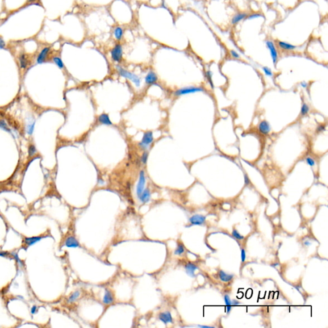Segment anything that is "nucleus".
Segmentation results:
<instances>
[{
    "instance_id": "f257e3e1",
    "label": "nucleus",
    "mask_w": 328,
    "mask_h": 328,
    "mask_svg": "<svg viewBox=\"0 0 328 328\" xmlns=\"http://www.w3.org/2000/svg\"><path fill=\"white\" fill-rule=\"evenodd\" d=\"M117 71H118L120 76H123V77H124V78H127L129 80L131 81V82L135 85V86H137V87L140 86V79L139 78V77L138 76L132 73V72H129L126 70H125L124 69H123V67H121L120 66H117Z\"/></svg>"
},
{
    "instance_id": "f03ea898",
    "label": "nucleus",
    "mask_w": 328,
    "mask_h": 328,
    "mask_svg": "<svg viewBox=\"0 0 328 328\" xmlns=\"http://www.w3.org/2000/svg\"><path fill=\"white\" fill-rule=\"evenodd\" d=\"M203 91H205V89L201 87H187L178 89L175 92V95L176 96H180Z\"/></svg>"
},
{
    "instance_id": "7ed1b4c3",
    "label": "nucleus",
    "mask_w": 328,
    "mask_h": 328,
    "mask_svg": "<svg viewBox=\"0 0 328 328\" xmlns=\"http://www.w3.org/2000/svg\"><path fill=\"white\" fill-rule=\"evenodd\" d=\"M153 140H154V137H153V134L152 131H149L145 132L142 139L141 142L139 144V147L141 149H144V150H146V149L149 148V145L153 142Z\"/></svg>"
},
{
    "instance_id": "20e7f679",
    "label": "nucleus",
    "mask_w": 328,
    "mask_h": 328,
    "mask_svg": "<svg viewBox=\"0 0 328 328\" xmlns=\"http://www.w3.org/2000/svg\"><path fill=\"white\" fill-rule=\"evenodd\" d=\"M111 56L114 62H120L123 58V47L119 44H117L111 51Z\"/></svg>"
},
{
    "instance_id": "39448f33",
    "label": "nucleus",
    "mask_w": 328,
    "mask_h": 328,
    "mask_svg": "<svg viewBox=\"0 0 328 328\" xmlns=\"http://www.w3.org/2000/svg\"><path fill=\"white\" fill-rule=\"evenodd\" d=\"M265 44H266L267 47L268 48V50H269L273 64L274 65H276L278 60V53L276 46H275L274 43L272 41H271V40H266Z\"/></svg>"
},
{
    "instance_id": "423d86ee",
    "label": "nucleus",
    "mask_w": 328,
    "mask_h": 328,
    "mask_svg": "<svg viewBox=\"0 0 328 328\" xmlns=\"http://www.w3.org/2000/svg\"><path fill=\"white\" fill-rule=\"evenodd\" d=\"M145 173L144 171H141L140 172L139 179L138 183H137V190H136L137 195L138 197L140 196V194L144 191V187H145Z\"/></svg>"
},
{
    "instance_id": "0eeeda50",
    "label": "nucleus",
    "mask_w": 328,
    "mask_h": 328,
    "mask_svg": "<svg viewBox=\"0 0 328 328\" xmlns=\"http://www.w3.org/2000/svg\"><path fill=\"white\" fill-rule=\"evenodd\" d=\"M206 217L202 215H194L189 218V222L191 226H201L206 221Z\"/></svg>"
},
{
    "instance_id": "6e6552de",
    "label": "nucleus",
    "mask_w": 328,
    "mask_h": 328,
    "mask_svg": "<svg viewBox=\"0 0 328 328\" xmlns=\"http://www.w3.org/2000/svg\"><path fill=\"white\" fill-rule=\"evenodd\" d=\"M50 51H51V48L50 47H44L43 49L40 51L37 56V63L38 64H42L44 62H45Z\"/></svg>"
},
{
    "instance_id": "1a4fd4ad",
    "label": "nucleus",
    "mask_w": 328,
    "mask_h": 328,
    "mask_svg": "<svg viewBox=\"0 0 328 328\" xmlns=\"http://www.w3.org/2000/svg\"><path fill=\"white\" fill-rule=\"evenodd\" d=\"M159 319L165 325L170 323H173L172 315L169 311H164V312L160 313L159 315Z\"/></svg>"
},
{
    "instance_id": "9d476101",
    "label": "nucleus",
    "mask_w": 328,
    "mask_h": 328,
    "mask_svg": "<svg viewBox=\"0 0 328 328\" xmlns=\"http://www.w3.org/2000/svg\"><path fill=\"white\" fill-rule=\"evenodd\" d=\"M258 130L264 135H268L271 131V127L268 121L264 120L258 125Z\"/></svg>"
},
{
    "instance_id": "9b49d317",
    "label": "nucleus",
    "mask_w": 328,
    "mask_h": 328,
    "mask_svg": "<svg viewBox=\"0 0 328 328\" xmlns=\"http://www.w3.org/2000/svg\"><path fill=\"white\" fill-rule=\"evenodd\" d=\"M65 246L67 247V248H79L80 246V244L79 242L76 238L73 236H69L68 237L66 240H65Z\"/></svg>"
},
{
    "instance_id": "f8f14e48",
    "label": "nucleus",
    "mask_w": 328,
    "mask_h": 328,
    "mask_svg": "<svg viewBox=\"0 0 328 328\" xmlns=\"http://www.w3.org/2000/svg\"><path fill=\"white\" fill-rule=\"evenodd\" d=\"M114 301V295L113 294L112 291L108 290L106 289L104 291V295L103 298V302L104 305H110V304L113 303Z\"/></svg>"
},
{
    "instance_id": "ddd939ff",
    "label": "nucleus",
    "mask_w": 328,
    "mask_h": 328,
    "mask_svg": "<svg viewBox=\"0 0 328 328\" xmlns=\"http://www.w3.org/2000/svg\"><path fill=\"white\" fill-rule=\"evenodd\" d=\"M44 238V236H37L32 237H26L23 240L24 244L27 247H30L39 242Z\"/></svg>"
},
{
    "instance_id": "4468645a",
    "label": "nucleus",
    "mask_w": 328,
    "mask_h": 328,
    "mask_svg": "<svg viewBox=\"0 0 328 328\" xmlns=\"http://www.w3.org/2000/svg\"><path fill=\"white\" fill-rule=\"evenodd\" d=\"M185 268L186 270V272L189 276L194 278L195 277V271L198 269L196 265L192 264L191 262H188L185 265Z\"/></svg>"
},
{
    "instance_id": "2eb2a0df",
    "label": "nucleus",
    "mask_w": 328,
    "mask_h": 328,
    "mask_svg": "<svg viewBox=\"0 0 328 328\" xmlns=\"http://www.w3.org/2000/svg\"><path fill=\"white\" fill-rule=\"evenodd\" d=\"M278 46L281 50L285 51H294L297 48L296 46L293 45V44H290L289 42L281 41V40L278 41Z\"/></svg>"
},
{
    "instance_id": "dca6fc26",
    "label": "nucleus",
    "mask_w": 328,
    "mask_h": 328,
    "mask_svg": "<svg viewBox=\"0 0 328 328\" xmlns=\"http://www.w3.org/2000/svg\"><path fill=\"white\" fill-rule=\"evenodd\" d=\"M151 198V192L149 188L144 189V191L140 194V196L139 197V199L140 201V202L142 203L145 204L147 203L150 200Z\"/></svg>"
},
{
    "instance_id": "f3484780",
    "label": "nucleus",
    "mask_w": 328,
    "mask_h": 328,
    "mask_svg": "<svg viewBox=\"0 0 328 328\" xmlns=\"http://www.w3.org/2000/svg\"><path fill=\"white\" fill-rule=\"evenodd\" d=\"M248 14L247 13H245V12H240V13H238L237 14L234 15L232 19V24L233 25H236V24L238 23L239 22H240L241 21H243V20H244L245 19L247 18V17H248Z\"/></svg>"
},
{
    "instance_id": "a211bd4d",
    "label": "nucleus",
    "mask_w": 328,
    "mask_h": 328,
    "mask_svg": "<svg viewBox=\"0 0 328 328\" xmlns=\"http://www.w3.org/2000/svg\"><path fill=\"white\" fill-rule=\"evenodd\" d=\"M19 61L21 68L25 69L29 65V60H28V56L25 53H21L19 56Z\"/></svg>"
},
{
    "instance_id": "6ab92c4d",
    "label": "nucleus",
    "mask_w": 328,
    "mask_h": 328,
    "mask_svg": "<svg viewBox=\"0 0 328 328\" xmlns=\"http://www.w3.org/2000/svg\"><path fill=\"white\" fill-rule=\"evenodd\" d=\"M158 80V77L155 72L153 71L149 72L145 78V82L148 85H152L155 83Z\"/></svg>"
},
{
    "instance_id": "aec40b11",
    "label": "nucleus",
    "mask_w": 328,
    "mask_h": 328,
    "mask_svg": "<svg viewBox=\"0 0 328 328\" xmlns=\"http://www.w3.org/2000/svg\"><path fill=\"white\" fill-rule=\"evenodd\" d=\"M218 277L223 282H229L232 281L234 276L233 274L226 273L224 271L221 270L218 272Z\"/></svg>"
},
{
    "instance_id": "412c9836",
    "label": "nucleus",
    "mask_w": 328,
    "mask_h": 328,
    "mask_svg": "<svg viewBox=\"0 0 328 328\" xmlns=\"http://www.w3.org/2000/svg\"><path fill=\"white\" fill-rule=\"evenodd\" d=\"M98 121L100 123L104 125H107V126H110L112 124V123L109 118V116L107 114H101L98 117Z\"/></svg>"
},
{
    "instance_id": "4be33fe9",
    "label": "nucleus",
    "mask_w": 328,
    "mask_h": 328,
    "mask_svg": "<svg viewBox=\"0 0 328 328\" xmlns=\"http://www.w3.org/2000/svg\"><path fill=\"white\" fill-rule=\"evenodd\" d=\"M81 292L79 290H76L74 292H72L69 296L67 299V302L68 303H73L77 301V299L79 298L80 296Z\"/></svg>"
},
{
    "instance_id": "5701e85b",
    "label": "nucleus",
    "mask_w": 328,
    "mask_h": 328,
    "mask_svg": "<svg viewBox=\"0 0 328 328\" xmlns=\"http://www.w3.org/2000/svg\"><path fill=\"white\" fill-rule=\"evenodd\" d=\"M114 37L117 40H121L123 37V30L121 27H116L114 30Z\"/></svg>"
},
{
    "instance_id": "b1692460",
    "label": "nucleus",
    "mask_w": 328,
    "mask_h": 328,
    "mask_svg": "<svg viewBox=\"0 0 328 328\" xmlns=\"http://www.w3.org/2000/svg\"><path fill=\"white\" fill-rule=\"evenodd\" d=\"M224 300L225 302V304L226 305V309H227V313H229L231 310H232V307L233 305V301L231 300V299L228 295H225L224 296Z\"/></svg>"
},
{
    "instance_id": "393cba45",
    "label": "nucleus",
    "mask_w": 328,
    "mask_h": 328,
    "mask_svg": "<svg viewBox=\"0 0 328 328\" xmlns=\"http://www.w3.org/2000/svg\"><path fill=\"white\" fill-rule=\"evenodd\" d=\"M185 247L182 243H178L176 249L175 251V254L177 256H181L185 253Z\"/></svg>"
},
{
    "instance_id": "a878e982",
    "label": "nucleus",
    "mask_w": 328,
    "mask_h": 328,
    "mask_svg": "<svg viewBox=\"0 0 328 328\" xmlns=\"http://www.w3.org/2000/svg\"><path fill=\"white\" fill-rule=\"evenodd\" d=\"M53 60V62L56 66H57V67L60 69H62L64 68V62L62 60V59L60 58L59 56H53L52 58Z\"/></svg>"
},
{
    "instance_id": "bb28decb",
    "label": "nucleus",
    "mask_w": 328,
    "mask_h": 328,
    "mask_svg": "<svg viewBox=\"0 0 328 328\" xmlns=\"http://www.w3.org/2000/svg\"><path fill=\"white\" fill-rule=\"evenodd\" d=\"M35 121H30V122L27 124L26 126V132L29 135H31L33 134L35 128Z\"/></svg>"
},
{
    "instance_id": "cd10ccee",
    "label": "nucleus",
    "mask_w": 328,
    "mask_h": 328,
    "mask_svg": "<svg viewBox=\"0 0 328 328\" xmlns=\"http://www.w3.org/2000/svg\"><path fill=\"white\" fill-rule=\"evenodd\" d=\"M309 112H310L309 106L306 103H303L302 104L301 109L300 115L301 116H305V115H307L308 114Z\"/></svg>"
},
{
    "instance_id": "c85d7f7f",
    "label": "nucleus",
    "mask_w": 328,
    "mask_h": 328,
    "mask_svg": "<svg viewBox=\"0 0 328 328\" xmlns=\"http://www.w3.org/2000/svg\"><path fill=\"white\" fill-rule=\"evenodd\" d=\"M0 129H1L7 132H9V133L10 132V128H9V126H8L5 121L3 119H0Z\"/></svg>"
},
{
    "instance_id": "c756f323",
    "label": "nucleus",
    "mask_w": 328,
    "mask_h": 328,
    "mask_svg": "<svg viewBox=\"0 0 328 328\" xmlns=\"http://www.w3.org/2000/svg\"><path fill=\"white\" fill-rule=\"evenodd\" d=\"M232 235L233 237H234L237 240H243L244 238V237L242 235V234L238 232V231L235 229H233L232 231Z\"/></svg>"
},
{
    "instance_id": "7c9ffc66",
    "label": "nucleus",
    "mask_w": 328,
    "mask_h": 328,
    "mask_svg": "<svg viewBox=\"0 0 328 328\" xmlns=\"http://www.w3.org/2000/svg\"><path fill=\"white\" fill-rule=\"evenodd\" d=\"M28 155L29 156H33L37 152V149L34 145H30L29 148H28Z\"/></svg>"
},
{
    "instance_id": "2f4dec72",
    "label": "nucleus",
    "mask_w": 328,
    "mask_h": 328,
    "mask_svg": "<svg viewBox=\"0 0 328 328\" xmlns=\"http://www.w3.org/2000/svg\"><path fill=\"white\" fill-rule=\"evenodd\" d=\"M262 70H263V71L264 72V73L266 76H269V77H272L273 76V72H272V70H271L269 67H267V66H264V67H262Z\"/></svg>"
},
{
    "instance_id": "473e14b6",
    "label": "nucleus",
    "mask_w": 328,
    "mask_h": 328,
    "mask_svg": "<svg viewBox=\"0 0 328 328\" xmlns=\"http://www.w3.org/2000/svg\"><path fill=\"white\" fill-rule=\"evenodd\" d=\"M305 161L308 165L310 166V167H314V166H315V164H316L315 160L311 157H309V156L306 157L305 159Z\"/></svg>"
},
{
    "instance_id": "72a5a7b5",
    "label": "nucleus",
    "mask_w": 328,
    "mask_h": 328,
    "mask_svg": "<svg viewBox=\"0 0 328 328\" xmlns=\"http://www.w3.org/2000/svg\"><path fill=\"white\" fill-rule=\"evenodd\" d=\"M206 78H207L208 80L209 81V83H210V85L212 86V88L214 87L213 86V82H212V72L210 71H208L207 72H206Z\"/></svg>"
},
{
    "instance_id": "f704fd0d",
    "label": "nucleus",
    "mask_w": 328,
    "mask_h": 328,
    "mask_svg": "<svg viewBox=\"0 0 328 328\" xmlns=\"http://www.w3.org/2000/svg\"><path fill=\"white\" fill-rule=\"evenodd\" d=\"M148 155H149V154H148V151H145L142 154V155L140 160H141V162L143 164H145L147 163V161H148Z\"/></svg>"
},
{
    "instance_id": "c9c22d12",
    "label": "nucleus",
    "mask_w": 328,
    "mask_h": 328,
    "mask_svg": "<svg viewBox=\"0 0 328 328\" xmlns=\"http://www.w3.org/2000/svg\"><path fill=\"white\" fill-rule=\"evenodd\" d=\"M262 16V15L260 13H253V14L248 15V17H247V19H249V20H252V19L261 18Z\"/></svg>"
},
{
    "instance_id": "e433bc0d",
    "label": "nucleus",
    "mask_w": 328,
    "mask_h": 328,
    "mask_svg": "<svg viewBox=\"0 0 328 328\" xmlns=\"http://www.w3.org/2000/svg\"><path fill=\"white\" fill-rule=\"evenodd\" d=\"M11 255H12V256H14V258H15V260L16 261H17V262L18 263V264H19L20 265H21V266L23 265V262H22L21 260H20L19 258V256H18V254L17 253H12V254H11Z\"/></svg>"
},
{
    "instance_id": "4c0bfd02",
    "label": "nucleus",
    "mask_w": 328,
    "mask_h": 328,
    "mask_svg": "<svg viewBox=\"0 0 328 328\" xmlns=\"http://www.w3.org/2000/svg\"><path fill=\"white\" fill-rule=\"evenodd\" d=\"M230 54H231V55H232V56L233 58H235V59H239L240 58V55L238 54V53L234 50H231L230 51Z\"/></svg>"
},
{
    "instance_id": "58836bf2",
    "label": "nucleus",
    "mask_w": 328,
    "mask_h": 328,
    "mask_svg": "<svg viewBox=\"0 0 328 328\" xmlns=\"http://www.w3.org/2000/svg\"><path fill=\"white\" fill-rule=\"evenodd\" d=\"M326 130V126L325 125H320L318 126V127L316 129V132L319 133L324 131Z\"/></svg>"
},
{
    "instance_id": "ea45409f",
    "label": "nucleus",
    "mask_w": 328,
    "mask_h": 328,
    "mask_svg": "<svg viewBox=\"0 0 328 328\" xmlns=\"http://www.w3.org/2000/svg\"><path fill=\"white\" fill-rule=\"evenodd\" d=\"M245 260H246L245 251V250L244 249H241V260H242V263L245 262Z\"/></svg>"
},
{
    "instance_id": "a19ab883",
    "label": "nucleus",
    "mask_w": 328,
    "mask_h": 328,
    "mask_svg": "<svg viewBox=\"0 0 328 328\" xmlns=\"http://www.w3.org/2000/svg\"><path fill=\"white\" fill-rule=\"evenodd\" d=\"M6 46V42H5L4 39L0 37V50H3Z\"/></svg>"
},
{
    "instance_id": "79ce46f5",
    "label": "nucleus",
    "mask_w": 328,
    "mask_h": 328,
    "mask_svg": "<svg viewBox=\"0 0 328 328\" xmlns=\"http://www.w3.org/2000/svg\"><path fill=\"white\" fill-rule=\"evenodd\" d=\"M38 309H39V308H38L37 306H36V305L33 306L31 308V313L32 315H35V313H37Z\"/></svg>"
},
{
    "instance_id": "37998d69",
    "label": "nucleus",
    "mask_w": 328,
    "mask_h": 328,
    "mask_svg": "<svg viewBox=\"0 0 328 328\" xmlns=\"http://www.w3.org/2000/svg\"><path fill=\"white\" fill-rule=\"evenodd\" d=\"M244 182H245V185H249L250 184V180L249 178H248V176H247L246 175H244Z\"/></svg>"
},
{
    "instance_id": "c03bdc74",
    "label": "nucleus",
    "mask_w": 328,
    "mask_h": 328,
    "mask_svg": "<svg viewBox=\"0 0 328 328\" xmlns=\"http://www.w3.org/2000/svg\"><path fill=\"white\" fill-rule=\"evenodd\" d=\"M10 254L7 251H0V256L2 257H7Z\"/></svg>"
},
{
    "instance_id": "a18cd8bd",
    "label": "nucleus",
    "mask_w": 328,
    "mask_h": 328,
    "mask_svg": "<svg viewBox=\"0 0 328 328\" xmlns=\"http://www.w3.org/2000/svg\"><path fill=\"white\" fill-rule=\"evenodd\" d=\"M301 85L303 87V88H306L307 86H308V83L305 82H302L301 83Z\"/></svg>"
},
{
    "instance_id": "49530a36",
    "label": "nucleus",
    "mask_w": 328,
    "mask_h": 328,
    "mask_svg": "<svg viewBox=\"0 0 328 328\" xmlns=\"http://www.w3.org/2000/svg\"><path fill=\"white\" fill-rule=\"evenodd\" d=\"M304 244H305V245L306 246H309V245H310L311 244V243L310 242V241H308V240H306V241L305 242V243H304Z\"/></svg>"
},
{
    "instance_id": "de8ad7c7",
    "label": "nucleus",
    "mask_w": 328,
    "mask_h": 328,
    "mask_svg": "<svg viewBox=\"0 0 328 328\" xmlns=\"http://www.w3.org/2000/svg\"><path fill=\"white\" fill-rule=\"evenodd\" d=\"M200 327H211V326H198Z\"/></svg>"
},
{
    "instance_id": "09e8293b",
    "label": "nucleus",
    "mask_w": 328,
    "mask_h": 328,
    "mask_svg": "<svg viewBox=\"0 0 328 328\" xmlns=\"http://www.w3.org/2000/svg\"><path fill=\"white\" fill-rule=\"evenodd\" d=\"M213 1H218V0H213Z\"/></svg>"
}]
</instances>
